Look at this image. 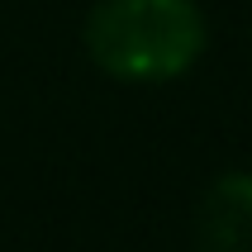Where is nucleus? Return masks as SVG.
<instances>
[{
	"mask_svg": "<svg viewBox=\"0 0 252 252\" xmlns=\"http://www.w3.org/2000/svg\"><path fill=\"white\" fill-rule=\"evenodd\" d=\"M210 24L195 0H100L86 14V53L114 81H176L200 62Z\"/></svg>",
	"mask_w": 252,
	"mask_h": 252,
	"instance_id": "nucleus-1",
	"label": "nucleus"
},
{
	"mask_svg": "<svg viewBox=\"0 0 252 252\" xmlns=\"http://www.w3.org/2000/svg\"><path fill=\"white\" fill-rule=\"evenodd\" d=\"M190 243L195 252H252V171H224L200 195Z\"/></svg>",
	"mask_w": 252,
	"mask_h": 252,
	"instance_id": "nucleus-2",
	"label": "nucleus"
}]
</instances>
